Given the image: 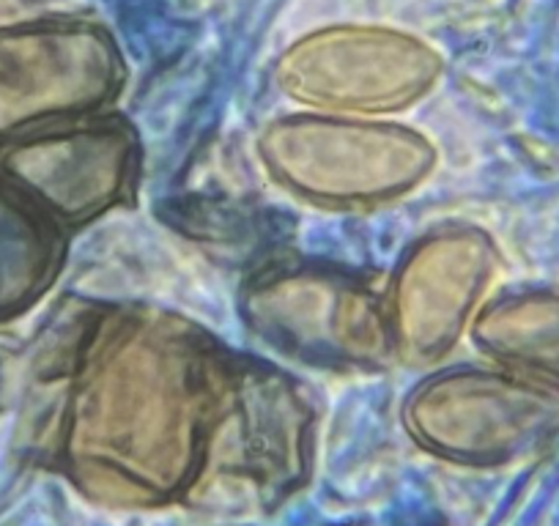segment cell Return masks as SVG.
I'll return each mask as SVG.
<instances>
[{"instance_id":"cell-1","label":"cell","mask_w":559,"mask_h":526,"mask_svg":"<svg viewBox=\"0 0 559 526\" xmlns=\"http://www.w3.org/2000/svg\"><path fill=\"white\" fill-rule=\"evenodd\" d=\"M437 56L423 41L384 28L321 31L283 61L288 91L341 107H395L437 77Z\"/></svg>"},{"instance_id":"cell-2","label":"cell","mask_w":559,"mask_h":526,"mask_svg":"<svg viewBox=\"0 0 559 526\" xmlns=\"http://www.w3.org/2000/svg\"><path fill=\"white\" fill-rule=\"evenodd\" d=\"M118 56L91 25H47L0 41V112L96 105L112 91Z\"/></svg>"}]
</instances>
